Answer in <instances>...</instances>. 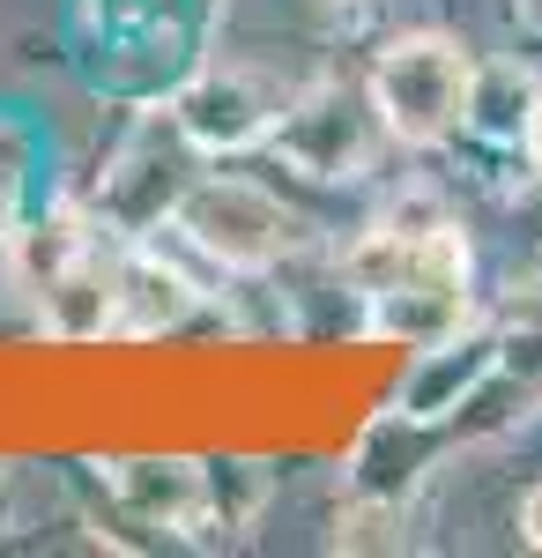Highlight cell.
Returning <instances> with one entry per match:
<instances>
[{
  "instance_id": "5",
  "label": "cell",
  "mask_w": 542,
  "mask_h": 558,
  "mask_svg": "<svg viewBox=\"0 0 542 558\" xmlns=\"http://www.w3.org/2000/svg\"><path fill=\"white\" fill-rule=\"evenodd\" d=\"M283 89H268L246 68H201L194 83L171 97V134L186 149H209V157H238L252 142H268L283 120Z\"/></svg>"
},
{
  "instance_id": "3",
  "label": "cell",
  "mask_w": 542,
  "mask_h": 558,
  "mask_svg": "<svg viewBox=\"0 0 542 558\" xmlns=\"http://www.w3.org/2000/svg\"><path fill=\"white\" fill-rule=\"evenodd\" d=\"M379 142H394V134L379 120L372 89H349V83H320V89H305V97H291L283 120H275V134H268V149H275L291 172L328 179V186L372 172Z\"/></svg>"
},
{
  "instance_id": "10",
  "label": "cell",
  "mask_w": 542,
  "mask_h": 558,
  "mask_svg": "<svg viewBox=\"0 0 542 558\" xmlns=\"http://www.w3.org/2000/svg\"><path fill=\"white\" fill-rule=\"evenodd\" d=\"M194 305H201V299H194V283H186L164 254H149V246L120 254V336H157V328H178Z\"/></svg>"
},
{
  "instance_id": "9",
  "label": "cell",
  "mask_w": 542,
  "mask_h": 558,
  "mask_svg": "<svg viewBox=\"0 0 542 558\" xmlns=\"http://www.w3.org/2000/svg\"><path fill=\"white\" fill-rule=\"evenodd\" d=\"M89 246H97L89 216L83 209H52L45 223H23V231H15V246H8V283L38 305L45 291H52V283H60V276L89 254Z\"/></svg>"
},
{
  "instance_id": "6",
  "label": "cell",
  "mask_w": 542,
  "mask_h": 558,
  "mask_svg": "<svg viewBox=\"0 0 542 558\" xmlns=\"http://www.w3.org/2000/svg\"><path fill=\"white\" fill-rule=\"evenodd\" d=\"M498 365H505L498 328H454V336L423 343L417 365H409V380H402V425H439V417H454L460 402L483 395V380H491Z\"/></svg>"
},
{
  "instance_id": "13",
  "label": "cell",
  "mask_w": 542,
  "mask_h": 558,
  "mask_svg": "<svg viewBox=\"0 0 542 558\" xmlns=\"http://www.w3.org/2000/svg\"><path fill=\"white\" fill-rule=\"evenodd\" d=\"M513 15H520L528 31H542V0H513Z\"/></svg>"
},
{
  "instance_id": "4",
  "label": "cell",
  "mask_w": 542,
  "mask_h": 558,
  "mask_svg": "<svg viewBox=\"0 0 542 558\" xmlns=\"http://www.w3.org/2000/svg\"><path fill=\"white\" fill-rule=\"evenodd\" d=\"M342 276L365 299L409 291V283H468V239L431 209H394V216H379V223H365L349 239Z\"/></svg>"
},
{
  "instance_id": "14",
  "label": "cell",
  "mask_w": 542,
  "mask_h": 558,
  "mask_svg": "<svg viewBox=\"0 0 542 558\" xmlns=\"http://www.w3.org/2000/svg\"><path fill=\"white\" fill-rule=\"evenodd\" d=\"M334 8H357V0H334Z\"/></svg>"
},
{
  "instance_id": "11",
  "label": "cell",
  "mask_w": 542,
  "mask_h": 558,
  "mask_svg": "<svg viewBox=\"0 0 542 558\" xmlns=\"http://www.w3.org/2000/svg\"><path fill=\"white\" fill-rule=\"evenodd\" d=\"M513 529H520V544H528V551H542V484H528V492H520Z\"/></svg>"
},
{
  "instance_id": "2",
  "label": "cell",
  "mask_w": 542,
  "mask_h": 558,
  "mask_svg": "<svg viewBox=\"0 0 542 558\" xmlns=\"http://www.w3.org/2000/svg\"><path fill=\"white\" fill-rule=\"evenodd\" d=\"M171 231H178L201 260H215L223 276H268V268L297 246V231H305V223H297L268 186L209 172V179H194V186L178 194Z\"/></svg>"
},
{
  "instance_id": "7",
  "label": "cell",
  "mask_w": 542,
  "mask_h": 558,
  "mask_svg": "<svg viewBox=\"0 0 542 558\" xmlns=\"http://www.w3.org/2000/svg\"><path fill=\"white\" fill-rule=\"evenodd\" d=\"M112 499L141 529H171V536H194L209 521V470L201 462H178V454H134V462H112L104 470Z\"/></svg>"
},
{
  "instance_id": "12",
  "label": "cell",
  "mask_w": 542,
  "mask_h": 558,
  "mask_svg": "<svg viewBox=\"0 0 542 558\" xmlns=\"http://www.w3.org/2000/svg\"><path fill=\"white\" fill-rule=\"evenodd\" d=\"M520 142H528V165L542 172V89L528 97V112H520Z\"/></svg>"
},
{
  "instance_id": "8",
  "label": "cell",
  "mask_w": 542,
  "mask_h": 558,
  "mask_svg": "<svg viewBox=\"0 0 542 558\" xmlns=\"http://www.w3.org/2000/svg\"><path fill=\"white\" fill-rule=\"evenodd\" d=\"M38 328L52 343H97V336H120V260H104L89 246L52 291L38 299Z\"/></svg>"
},
{
  "instance_id": "1",
  "label": "cell",
  "mask_w": 542,
  "mask_h": 558,
  "mask_svg": "<svg viewBox=\"0 0 542 558\" xmlns=\"http://www.w3.org/2000/svg\"><path fill=\"white\" fill-rule=\"evenodd\" d=\"M372 105L402 149H439L476 120V60L446 31H402L372 60Z\"/></svg>"
}]
</instances>
